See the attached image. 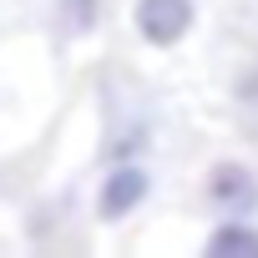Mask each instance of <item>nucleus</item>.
Here are the masks:
<instances>
[{
	"label": "nucleus",
	"instance_id": "nucleus-1",
	"mask_svg": "<svg viewBox=\"0 0 258 258\" xmlns=\"http://www.w3.org/2000/svg\"><path fill=\"white\" fill-rule=\"evenodd\" d=\"M203 203L213 218H258V172L238 157H218L203 177Z\"/></svg>",
	"mask_w": 258,
	"mask_h": 258
},
{
	"label": "nucleus",
	"instance_id": "nucleus-2",
	"mask_svg": "<svg viewBox=\"0 0 258 258\" xmlns=\"http://www.w3.org/2000/svg\"><path fill=\"white\" fill-rule=\"evenodd\" d=\"M198 26V0H132V31L152 51H172Z\"/></svg>",
	"mask_w": 258,
	"mask_h": 258
},
{
	"label": "nucleus",
	"instance_id": "nucleus-3",
	"mask_svg": "<svg viewBox=\"0 0 258 258\" xmlns=\"http://www.w3.org/2000/svg\"><path fill=\"white\" fill-rule=\"evenodd\" d=\"M152 187H157V177H152V167L142 157L111 162L106 177H101V187H96V218L101 223H126V218L152 198Z\"/></svg>",
	"mask_w": 258,
	"mask_h": 258
},
{
	"label": "nucleus",
	"instance_id": "nucleus-4",
	"mask_svg": "<svg viewBox=\"0 0 258 258\" xmlns=\"http://www.w3.org/2000/svg\"><path fill=\"white\" fill-rule=\"evenodd\" d=\"M203 253L208 258H258V223L253 218H213Z\"/></svg>",
	"mask_w": 258,
	"mask_h": 258
},
{
	"label": "nucleus",
	"instance_id": "nucleus-5",
	"mask_svg": "<svg viewBox=\"0 0 258 258\" xmlns=\"http://www.w3.org/2000/svg\"><path fill=\"white\" fill-rule=\"evenodd\" d=\"M147 147H152V126H147V121H132V126H121V132H116V142L106 147V162H132V157H147Z\"/></svg>",
	"mask_w": 258,
	"mask_h": 258
},
{
	"label": "nucleus",
	"instance_id": "nucleus-6",
	"mask_svg": "<svg viewBox=\"0 0 258 258\" xmlns=\"http://www.w3.org/2000/svg\"><path fill=\"white\" fill-rule=\"evenodd\" d=\"M61 6H66V16H71L81 31H86V26H91V16H96V0H61Z\"/></svg>",
	"mask_w": 258,
	"mask_h": 258
}]
</instances>
